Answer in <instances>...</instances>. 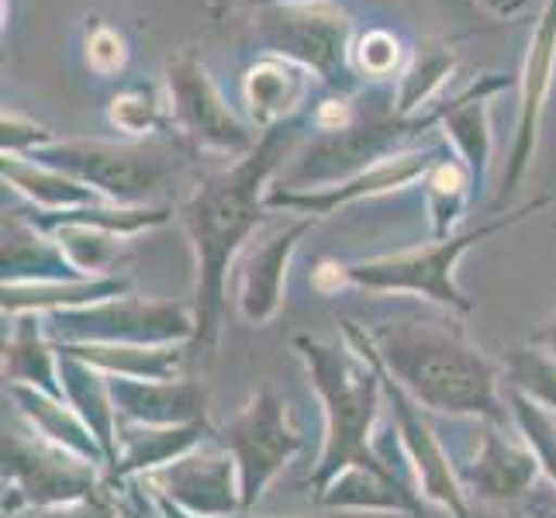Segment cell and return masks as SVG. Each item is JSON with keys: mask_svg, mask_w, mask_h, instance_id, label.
Wrapping results in <instances>:
<instances>
[{"mask_svg": "<svg viewBox=\"0 0 556 518\" xmlns=\"http://www.w3.org/2000/svg\"><path fill=\"white\" fill-rule=\"evenodd\" d=\"M4 374L14 383H28L52 397H63V388L55 383V367H52V353L38 332V325L31 315H25L14 325V336L4 342Z\"/></svg>", "mask_w": 556, "mask_h": 518, "instance_id": "obj_29", "label": "cell"}, {"mask_svg": "<svg viewBox=\"0 0 556 518\" xmlns=\"http://www.w3.org/2000/svg\"><path fill=\"white\" fill-rule=\"evenodd\" d=\"M52 142L55 136L46 125L4 108V118H0V149H4V156H35L38 149H46Z\"/></svg>", "mask_w": 556, "mask_h": 518, "instance_id": "obj_36", "label": "cell"}, {"mask_svg": "<svg viewBox=\"0 0 556 518\" xmlns=\"http://www.w3.org/2000/svg\"><path fill=\"white\" fill-rule=\"evenodd\" d=\"M4 477L17 484L14 494L42 508L84 502L93 494V464L66 453L49 439H28L22 432L4 435Z\"/></svg>", "mask_w": 556, "mask_h": 518, "instance_id": "obj_10", "label": "cell"}, {"mask_svg": "<svg viewBox=\"0 0 556 518\" xmlns=\"http://www.w3.org/2000/svg\"><path fill=\"white\" fill-rule=\"evenodd\" d=\"M76 270L49 232L22 215H4V283H55Z\"/></svg>", "mask_w": 556, "mask_h": 518, "instance_id": "obj_20", "label": "cell"}, {"mask_svg": "<svg viewBox=\"0 0 556 518\" xmlns=\"http://www.w3.org/2000/svg\"><path fill=\"white\" fill-rule=\"evenodd\" d=\"M114 412L139 426L177 429L204 421V391L190 380H131L108 377Z\"/></svg>", "mask_w": 556, "mask_h": 518, "instance_id": "obj_18", "label": "cell"}, {"mask_svg": "<svg viewBox=\"0 0 556 518\" xmlns=\"http://www.w3.org/2000/svg\"><path fill=\"white\" fill-rule=\"evenodd\" d=\"M535 467H540V459L532 456V450H519L488 426L481 435V456L473 459V467L467 470L464 481L477 497H484V502L508 505V502H519L529 491Z\"/></svg>", "mask_w": 556, "mask_h": 518, "instance_id": "obj_19", "label": "cell"}, {"mask_svg": "<svg viewBox=\"0 0 556 518\" xmlns=\"http://www.w3.org/2000/svg\"><path fill=\"white\" fill-rule=\"evenodd\" d=\"M294 131L274 128L263 131L260 146L245 160H236L228 169L207 173L180 207L177 218L187 228L198 253V342L211 345L218 336V315L225 301L228 266L239 256L263 222L266 207V180L277 163L291 152Z\"/></svg>", "mask_w": 556, "mask_h": 518, "instance_id": "obj_1", "label": "cell"}, {"mask_svg": "<svg viewBox=\"0 0 556 518\" xmlns=\"http://www.w3.org/2000/svg\"><path fill=\"white\" fill-rule=\"evenodd\" d=\"M260 4H312V0H260Z\"/></svg>", "mask_w": 556, "mask_h": 518, "instance_id": "obj_43", "label": "cell"}, {"mask_svg": "<svg viewBox=\"0 0 556 518\" xmlns=\"http://www.w3.org/2000/svg\"><path fill=\"white\" fill-rule=\"evenodd\" d=\"M66 356H76L90 367L104 370L108 377H131V380H177L184 367V353L160 345H101V342H76L63 350Z\"/></svg>", "mask_w": 556, "mask_h": 518, "instance_id": "obj_25", "label": "cell"}, {"mask_svg": "<svg viewBox=\"0 0 556 518\" xmlns=\"http://www.w3.org/2000/svg\"><path fill=\"white\" fill-rule=\"evenodd\" d=\"M42 518H111V508L101 502V497H84V502H73V505H60L52 508L49 515Z\"/></svg>", "mask_w": 556, "mask_h": 518, "instance_id": "obj_37", "label": "cell"}, {"mask_svg": "<svg viewBox=\"0 0 556 518\" xmlns=\"http://www.w3.org/2000/svg\"><path fill=\"white\" fill-rule=\"evenodd\" d=\"M31 160L55 166L93 187L104 201L122 207H152L177 177V160L160 146H114V142H52Z\"/></svg>", "mask_w": 556, "mask_h": 518, "instance_id": "obj_5", "label": "cell"}, {"mask_svg": "<svg viewBox=\"0 0 556 518\" xmlns=\"http://www.w3.org/2000/svg\"><path fill=\"white\" fill-rule=\"evenodd\" d=\"M108 125L128 139H149L169 125L166 90L156 84H128L108 101Z\"/></svg>", "mask_w": 556, "mask_h": 518, "instance_id": "obj_30", "label": "cell"}, {"mask_svg": "<svg viewBox=\"0 0 556 518\" xmlns=\"http://www.w3.org/2000/svg\"><path fill=\"white\" fill-rule=\"evenodd\" d=\"M459 66V55L443 38H418L408 49V63L397 76L394 87V108L401 118H415L421 108H429L432 98Z\"/></svg>", "mask_w": 556, "mask_h": 518, "instance_id": "obj_22", "label": "cell"}, {"mask_svg": "<svg viewBox=\"0 0 556 518\" xmlns=\"http://www.w3.org/2000/svg\"><path fill=\"white\" fill-rule=\"evenodd\" d=\"M312 76L304 66L283 55L263 52L242 73V104L249 122L263 131L283 128L304 108L312 93Z\"/></svg>", "mask_w": 556, "mask_h": 518, "instance_id": "obj_15", "label": "cell"}, {"mask_svg": "<svg viewBox=\"0 0 556 518\" xmlns=\"http://www.w3.org/2000/svg\"><path fill=\"white\" fill-rule=\"evenodd\" d=\"M163 90L169 101V125L194 149L218 152L228 160H245L260 146L249 125L225 104L194 49L169 52L163 66Z\"/></svg>", "mask_w": 556, "mask_h": 518, "instance_id": "obj_7", "label": "cell"}, {"mask_svg": "<svg viewBox=\"0 0 556 518\" xmlns=\"http://www.w3.org/2000/svg\"><path fill=\"white\" fill-rule=\"evenodd\" d=\"M408 63V49L388 28H370L353 42V70L370 84H388L391 76H401Z\"/></svg>", "mask_w": 556, "mask_h": 518, "instance_id": "obj_32", "label": "cell"}, {"mask_svg": "<svg viewBox=\"0 0 556 518\" xmlns=\"http://www.w3.org/2000/svg\"><path fill=\"white\" fill-rule=\"evenodd\" d=\"M160 505H163V515H166V518H198V515H190V511L174 508V502H169V497H160Z\"/></svg>", "mask_w": 556, "mask_h": 518, "instance_id": "obj_42", "label": "cell"}, {"mask_svg": "<svg viewBox=\"0 0 556 518\" xmlns=\"http://www.w3.org/2000/svg\"><path fill=\"white\" fill-rule=\"evenodd\" d=\"M488 14L494 17H515V14H522L529 8V0H477Z\"/></svg>", "mask_w": 556, "mask_h": 518, "instance_id": "obj_39", "label": "cell"}, {"mask_svg": "<svg viewBox=\"0 0 556 518\" xmlns=\"http://www.w3.org/2000/svg\"><path fill=\"white\" fill-rule=\"evenodd\" d=\"M321 505L332 508H383V511H418L412 491H405L391 470L380 467H350L318 494Z\"/></svg>", "mask_w": 556, "mask_h": 518, "instance_id": "obj_27", "label": "cell"}, {"mask_svg": "<svg viewBox=\"0 0 556 518\" xmlns=\"http://www.w3.org/2000/svg\"><path fill=\"white\" fill-rule=\"evenodd\" d=\"M367 339L380 367L397 377L415 405L446 415H481L491 426L505 421L497 367L464 336L432 321H388Z\"/></svg>", "mask_w": 556, "mask_h": 518, "instance_id": "obj_2", "label": "cell"}, {"mask_svg": "<svg viewBox=\"0 0 556 518\" xmlns=\"http://www.w3.org/2000/svg\"><path fill=\"white\" fill-rule=\"evenodd\" d=\"M125 280L93 277V280H55V283H4V315H38V312H73L87 304L122 298Z\"/></svg>", "mask_w": 556, "mask_h": 518, "instance_id": "obj_23", "label": "cell"}, {"mask_svg": "<svg viewBox=\"0 0 556 518\" xmlns=\"http://www.w3.org/2000/svg\"><path fill=\"white\" fill-rule=\"evenodd\" d=\"M553 76H556V0H546L540 17H535V25H532L529 49H526V60H522L519 125H515V146H511V160H508V173H505L502 201H511V194L519 190L522 177L532 166Z\"/></svg>", "mask_w": 556, "mask_h": 518, "instance_id": "obj_12", "label": "cell"}, {"mask_svg": "<svg viewBox=\"0 0 556 518\" xmlns=\"http://www.w3.org/2000/svg\"><path fill=\"white\" fill-rule=\"evenodd\" d=\"M529 342H532V345H543V350H549V353L556 356V315L546 318V321H543V329H535Z\"/></svg>", "mask_w": 556, "mask_h": 518, "instance_id": "obj_41", "label": "cell"}, {"mask_svg": "<svg viewBox=\"0 0 556 518\" xmlns=\"http://www.w3.org/2000/svg\"><path fill=\"white\" fill-rule=\"evenodd\" d=\"M0 169H4V180L17 190V194H25L42 211H76V207L111 204L93 187L80 184L63 169L38 163L31 156H4Z\"/></svg>", "mask_w": 556, "mask_h": 518, "instance_id": "obj_21", "label": "cell"}, {"mask_svg": "<svg viewBox=\"0 0 556 518\" xmlns=\"http://www.w3.org/2000/svg\"><path fill=\"white\" fill-rule=\"evenodd\" d=\"M232 467L236 456L222 453H201V456H180L156 473V484H166V494L180 508L198 518H228L242 508L232 488Z\"/></svg>", "mask_w": 556, "mask_h": 518, "instance_id": "obj_17", "label": "cell"}, {"mask_svg": "<svg viewBox=\"0 0 556 518\" xmlns=\"http://www.w3.org/2000/svg\"><path fill=\"white\" fill-rule=\"evenodd\" d=\"M242 518H253V515H242Z\"/></svg>", "mask_w": 556, "mask_h": 518, "instance_id": "obj_44", "label": "cell"}, {"mask_svg": "<svg viewBox=\"0 0 556 518\" xmlns=\"http://www.w3.org/2000/svg\"><path fill=\"white\" fill-rule=\"evenodd\" d=\"M508 401H511V408H515V418H519V426L526 432V443L532 450V456L540 459L543 470L553 477V484H556V426H553V418L535 405V401L522 391H508Z\"/></svg>", "mask_w": 556, "mask_h": 518, "instance_id": "obj_35", "label": "cell"}, {"mask_svg": "<svg viewBox=\"0 0 556 518\" xmlns=\"http://www.w3.org/2000/svg\"><path fill=\"white\" fill-rule=\"evenodd\" d=\"M443 149H405L394 152V156L374 163L370 169L356 173V177L332 184V187H315V190H294V187H270L266 190V207H287L298 211V215L321 218L332 215L336 207L353 204L359 198H377L388 194V190H401L415 180H426V173L443 160Z\"/></svg>", "mask_w": 556, "mask_h": 518, "instance_id": "obj_11", "label": "cell"}, {"mask_svg": "<svg viewBox=\"0 0 556 518\" xmlns=\"http://www.w3.org/2000/svg\"><path fill=\"white\" fill-rule=\"evenodd\" d=\"M383 391H388L391 405H394L401 443H405V453L412 456V464H415V473H418V481H421V494H426L429 502L450 508L456 518H467L464 488H459L456 473L450 470V459H446L443 450H439L432 429L415 412V397L405 388H401V383H394V380H383Z\"/></svg>", "mask_w": 556, "mask_h": 518, "instance_id": "obj_16", "label": "cell"}, {"mask_svg": "<svg viewBox=\"0 0 556 518\" xmlns=\"http://www.w3.org/2000/svg\"><path fill=\"white\" fill-rule=\"evenodd\" d=\"M312 283L318 287V291H336L339 283H346V266H339V263H318V270H315V277H312Z\"/></svg>", "mask_w": 556, "mask_h": 518, "instance_id": "obj_38", "label": "cell"}, {"mask_svg": "<svg viewBox=\"0 0 556 518\" xmlns=\"http://www.w3.org/2000/svg\"><path fill=\"white\" fill-rule=\"evenodd\" d=\"M14 401L22 405V412L31 418V426L38 429V435L49 439V443L63 446L66 453L80 456V459H90V464H98L104 453V446L98 443V435L90 432V426L84 418H76L66 405H60V397H52L38 388H28V383H14L11 388Z\"/></svg>", "mask_w": 556, "mask_h": 518, "instance_id": "obj_24", "label": "cell"}, {"mask_svg": "<svg viewBox=\"0 0 556 518\" xmlns=\"http://www.w3.org/2000/svg\"><path fill=\"white\" fill-rule=\"evenodd\" d=\"M204 4H207V11H211L215 22H225L228 14H236L239 8H256L260 0H204Z\"/></svg>", "mask_w": 556, "mask_h": 518, "instance_id": "obj_40", "label": "cell"}, {"mask_svg": "<svg viewBox=\"0 0 556 518\" xmlns=\"http://www.w3.org/2000/svg\"><path fill=\"white\" fill-rule=\"evenodd\" d=\"M473 190V177L464 160H453L450 152L426 173V204L432 215V236L450 239L456 222L464 218Z\"/></svg>", "mask_w": 556, "mask_h": 518, "instance_id": "obj_28", "label": "cell"}, {"mask_svg": "<svg viewBox=\"0 0 556 518\" xmlns=\"http://www.w3.org/2000/svg\"><path fill=\"white\" fill-rule=\"evenodd\" d=\"M508 380L515 391L529 394L535 405L556 408V356L540 353V345H519L508 353Z\"/></svg>", "mask_w": 556, "mask_h": 518, "instance_id": "obj_33", "label": "cell"}, {"mask_svg": "<svg viewBox=\"0 0 556 518\" xmlns=\"http://www.w3.org/2000/svg\"><path fill=\"white\" fill-rule=\"evenodd\" d=\"M201 429H204V421H198V426H177V429L146 426L142 432H125V456L118 459L114 473L125 477V473L149 470L160 464H174V459H180L190 446H194Z\"/></svg>", "mask_w": 556, "mask_h": 518, "instance_id": "obj_31", "label": "cell"}, {"mask_svg": "<svg viewBox=\"0 0 556 518\" xmlns=\"http://www.w3.org/2000/svg\"><path fill=\"white\" fill-rule=\"evenodd\" d=\"M315 218L301 215L287 228H277L270 239L253 245L239 263V312L253 325H266L283 304V280H287V263H291L298 242L304 232H312Z\"/></svg>", "mask_w": 556, "mask_h": 518, "instance_id": "obj_13", "label": "cell"}, {"mask_svg": "<svg viewBox=\"0 0 556 518\" xmlns=\"http://www.w3.org/2000/svg\"><path fill=\"white\" fill-rule=\"evenodd\" d=\"M356 339V350H342V345H329L318 339H304L298 336L294 345L301 350L304 363H308V374L315 391L325 401V453L318 459L315 470V488L318 494L329 488L342 470L350 467H380V459L370 450V429L377 418L380 405V359L370 350L367 332L350 329Z\"/></svg>", "mask_w": 556, "mask_h": 518, "instance_id": "obj_3", "label": "cell"}, {"mask_svg": "<svg viewBox=\"0 0 556 518\" xmlns=\"http://www.w3.org/2000/svg\"><path fill=\"white\" fill-rule=\"evenodd\" d=\"M508 87H515V80L488 73V76H477V80L467 90H459L456 98L435 104L439 122L446 128V139L456 146L459 160L467 163L477 190L484 187L488 166H491V104L488 101Z\"/></svg>", "mask_w": 556, "mask_h": 518, "instance_id": "obj_14", "label": "cell"}, {"mask_svg": "<svg viewBox=\"0 0 556 518\" xmlns=\"http://www.w3.org/2000/svg\"><path fill=\"white\" fill-rule=\"evenodd\" d=\"M52 325L63 339H70V345H166L198 336V321L187 315L184 304L139 298H111L101 304H87V308L55 312Z\"/></svg>", "mask_w": 556, "mask_h": 518, "instance_id": "obj_8", "label": "cell"}, {"mask_svg": "<svg viewBox=\"0 0 556 518\" xmlns=\"http://www.w3.org/2000/svg\"><path fill=\"white\" fill-rule=\"evenodd\" d=\"M63 383L70 408H80V418L90 426V432L98 435V443L108 453V464H118V446H114V401H111V383L108 377L98 374V367L90 363L66 356L63 353Z\"/></svg>", "mask_w": 556, "mask_h": 518, "instance_id": "obj_26", "label": "cell"}, {"mask_svg": "<svg viewBox=\"0 0 556 518\" xmlns=\"http://www.w3.org/2000/svg\"><path fill=\"white\" fill-rule=\"evenodd\" d=\"M256 38L274 52L315 73L321 84L350 93L353 87V22L332 0L312 4H256Z\"/></svg>", "mask_w": 556, "mask_h": 518, "instance_id": "obj_4", "label": "cell"}, {"mask_svg": "<svg viewBox=\"0 0 556 518\" xmlns=\"http://www.w3.org/2000/svg\"><path fill=\"white\" fill-rule=\"evenodd\" d=\"M131 60V49H128V38L108 25L104 17H87V31H84V63L93 76L101 80H111V76H122L128 70Z\"/></svg>", "mask_w": 556, "mask_h": 518, "instance_id": "obj_34", "label": "cell"}, {"mask_svg": "<svg viewBox=\"0 0 556 518\" xmlns=\"http://www.w3.org/2000/svg\"><path fill=\"white\" fill-rule=\"evenodd\" d=\"M549 198H535L529 204H522L511 215L494 218L481 228H473L467 236H450V239H435L432 245L412 249V253H397V256H380V260H367V263H350L346 266V283L367 287V291H405V294H421L432 298L439 304L456 312H470V301L464 298V291L453 283V270L459 256L467 253L473 242L491 239L505 228L526 222L532 211L546 207Z\"/></svg>", "mask_w": 556, "mask_h": 518, "instance_id": "obj_6", "label": "cell"}, {"mask_svg": "<svg viewBox=\"0 0 556 518\" xmlns=\"http://www.w3.org/2000/svg\"><path fill=\"white\" fill-rule=\"evenodd\" d=\"M228 446L239 470V502L242 511L253 508L263 491L270 488L283 464L301 450V435L287 426L283 401L274 391H260L249 405L228 421Z\"/></svg>", "mask_w": 556, "mask_h": 518, "instance_id": "obj_9", "label": "cell"}]
</instances>
